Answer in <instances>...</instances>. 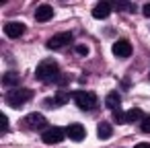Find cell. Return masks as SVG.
I'll return each mask as SVG.
<instances>
[{
	"instance_id": "18",
	"label": "cell",
	"mask_w": 150,
	"mask_h": 148,
	"mask_svg": "<svg viewBox=\"0 0 150 148\" xmlns=\"http://www.w3.org/2000/svg\"><path fill=\"white\" fill-rule=\"evenodd\" d=\"M113 121H115L117 125H121V123H125V113H121L119 109H115V111H113Z\"/></svg>"
},
{
	"instance_id": "7",
	"label": "cell",
	"mask_w": 150,
	"mask_h": 148,
	"mask_svg": "<svg viewBox=\"0 0 150 148\" xmlns=\"http://www.w3.org/2000/svg\"><path fill=\"white\" fill-rule=\"evenodd\" d=\"M70 41H72V33H58V35H54L45 45H47V50H60V47L68 45Z\"/></svg>"
},
{
	"instance_id": "19",
	"label": "cell",
	"mask_w": 150,
	"mask_h": 148,
	"mask_svg": "<svg viewBox=\"0 0 150 148\" xmlns=\"http://www.w3.org/2000/svg\"><path fill=\"white\" fill-rule=\"evenodd\" d=\"M140 127H142V132H144V134H150V115H144V117H142Z\"/></svg>"
},
{
	"instance_id": "21",
	"label": "cell",
	"mask_w": 150,
	"mask_h": 148,
	"mask_svg": "<svg viewBox=\"0 0 150 148\" xmlns=\"http://www.w3.org/2000/svg\"><path fill=\"white\" fill-rule=\"evenodd\" d=\"M76 54L86 58V56H88V47H86V45H76Z\"/></svg>"
},
{
	"instance_id": "13",
	"label": "cell",
	"mask_w": 150,
	"mask_h": 148,
	"mask_svg": "<svg viewBox=\"0 0 150 148\" xmlns=\"http://www.w3.org/2000/svg\"><path fill=\"white\" fill-rule=\"evenodd\" d=\"M105 105H107L111 111L119 109V107H121V95H119L117 91H111V93L105 97Z\"/></svg>"
},
{
	"instance_id": "9",
	"label": "cell",
	"mask_w": 150,
	"mask_h": 148,
	"mask_svg": "<svg viewBox=\"0 0 150 148\" xmlns=\"http://www.w3.org/2000/svg\"><path fill=\"white\" fill-rule=\"evenodd\" d=\"M25 121H27V125L33 127V130H47V119H45L41 113H29V115L25 117Z\"/></svg>"
},
{
	"instance_id": "11",
	"label": "cell",
	"mask_w": 150,
	"mask_h": 148,
	"mask_svg": "<svg viewBox=\"0 0 150 148\" xmlns=\"http://www.w3.org/2000/svg\"><path fill=\"white\" fill-rule=\"evenodd\" d=\"M52 17H54V8L50 4H39L35 8V21L37 23H47Z\"/></svg>"
},
{
	"instance_id": "20",
	"label": "cell",
	"mask_w": 150,
	"mask_h": 148,
	"mask_svg": "<svg viewBox=\"0 0 150 148\" xmlns=\"http://www.w3.org/2000/svg\"><path fill=\"white\" fill-rule=\"evenodd\" d=\"M0 130L2 132H8V117L4 113H0Z\"/></svg>"
},
{
	"instance_id": "25",
	"label": "cell",
	"mask_w": 150,
	"mask_h": 148,
	"mask_svg": "<svg viewBox=\"0 0 150 148\" xmlns=\"http://www.w3.org/2000/svg\"><path fill=\"white\" fill-rule=\"evenodd\" d=\"M148 80H150V74H148Z\"/></svg>"
},
{
	"instance_id": "15",
	"label": "cell",
	"mask_w": 150,
	"mask_h": 148,
	"mask_svg": "<svg viewBox=\"0 0 150 148\" xmlns=\"http://www.w3.org/2000/svg\"><path fill=\"white\" fill-rule=\"evenodd\" d=\"M19 78H21V74H19L17 70H8V72L2 74V84L15 86V84H19Z\"/></svg>"
},
{
	"instance_id": "2",
	"label": "cell",
	"mask_w": 150,
	"mask_h": 148,
	"mask_svg": "<svg viewBox=\"0 0 150 148\" xmlns=\"http://www.w3.org/2000/svg\"><path fill=\"white\" fill-rule=\"evenodd\" d=\"M31 99H33V91H31V89H25V86H13V89L4 95L6 105H8V107H13V109L23 107V105H25V103H29Z\"/></svg>"
},
{
	"instance_id": "24",
	"label": "cell",
	"mask_w": 150,
	"mask_h": 148,
	"mask_svg": "<svg viewBox=\"0 0 150 148\" xmlns=\"http://www.w3.org/2000/svg\"><path fill=\"white\" fill-rule=\"evenodd\" d=\"M121 89H123V91H127V89H129V80H127V78H123V82H121Z\"/></svg>"
},
{
	"instance_id": "22",
	"label": "cell",
	"mask_w": 150,
	"mask_h": 148,
	"mask_svg": "<svg viewBox=\"0 0 150 148\" xmlns=\"http://www.w3.org/2000/svg\"><path fill=\"white\" fill-rule=\"evenodd\" d=\"M142 13H144V15H146V17L150 19V2H148V4H144V8H142Z\"/></svg>"
},
{
	"instance_id": "14",
	"label": "cell",
	"mask_w": 150,
	"mask_h": 148,
	"mask_svg": "<svg viewBox=\"0 0 150 148\" xmlns=\"http://www.w3.org/2000/svg\"><path fill=\"white\" fill-rule=\"evenodd\" d=\"M111 134H113V127H111V123H107V121H101V123L97 125V136H99V140H109V138H111Z\"/></svg>"
},
{
	"instance_id": "4",
	"label": "cell",
	"mask_w": 150,
	"mask_h": 148,
	"mask_svg": "<svg viewBox=\"0 0 150 148\" xmlns=\"http://www.w3.org/2000/svg\"><path fill=\"white\" fill-rule=\"evenodd\" d=\"M64 138H66V127H60V125H52V127L43 130V134H41V140L45 144H58Z\"/></svg>"
},
{
	"instance_id": "6",
	"label": "cell",
	"mask_w": 150,
	"mask_h": 148,
	"mask_svg": "<svg viewBox=\"0 0 150 148\" xmlns=\"http://www.w3.org/2000/svg\"><path fill=\"white\" fill-rule=\"evenodd\" d=\"M66 136L72 140V142H82L86 138V127L82 123H70L66 127Z\"/></svg>"
},
{
	"instance_id": "23",
	"label": "cell",
	"mask_w": 150,
	"mask_h": 148,
	"mask_svg": "<svg viewBox=\"0 0 150 148\" xmlns=\"http://www.w3.org/2000/svg\"><path fill=\"white\" fill-rule=\"evenodd\" d=\"M134 148H150V142H140V144H136Z\"/></svg>"
},
{
	"instance_id": "1",
	"label": "cell",
	"mask_w": 150,
	"mask_h": 148,
	"mask_svg": "<svg viewBox=\"0 0 150 148\" xmlns=\"http://www.w3.org/2000/svg\"><path fill=\"white\" fill-rule=\"evenodd\" d=\"M60 76V64L54 58H45L39 62V66L35 68V78L43 80V82H56V78Z\"/></svg>"
},
{
	"instance_id": "16",
	"label": "cell",
	"mask_w": 150,
	"mask_h": 148,
	"mask_svg": "<svg viewBox=\"0 0 150 148\" xmlns=\"http://www.w3.org/2000/svg\"><path fill=\"white\" fill-rule=\"evenodd\" d=\"M142 117H144V113H142V109H138V107H134V109L125 111V123H136V121H142Z\"/></svg>"
},
{
	"instance_id": "17",
	"label": "cell",
	"mask_w": 150,
	"mask_h": 148,
	"mask_svg": "<svg viewBox=\"0 0 150 148\" xmlns=\"http://www.w3.org/2000/svg\"><path fill=\"white\" fill-rule=\"evenodd\" d=\"M111 6H115L117 11H136V4H132V2H115Z\"/></svg>"
},
{
	"instance_id": "5",
	"label": "cell",
	"mask_w": 150,
	"mask_h": 148,
	"mask_svg": "<svg viewBox=\"0 0 150 148\" xmlns=\"http://www.w3.org/2000/svg\"><path fill=\"white\" fill-rule=\"evenodd\" d=\"M68 99H70V93L60 91V93H58V95H54V97H45V99H43V105H45V107H50V109H56V107L66 105V103H68Z\"/></svg>"
},
{
	"instance_id": "10",
	"label": "cell",
	"mask_w": 150,
	"mask_h": 148,
	"mask_svg": "<svg viewBox=\"0 0 150 148\" xmlns=\"http://www.w3.org/2000/svg\"><path fill=\"white\" fill-rule=\"evenodd\" d=\"M113 54L117 58H129L132 56V43L127 39H119L113 43Z\"/></svg>"
},
{
	"instance_id": "8",
	"label": "cell",
	"mask_w": 150,
	"mask_h": 148,
	"mask_svg": "<svg viewBox=\"0 0 150 148\" xmlns=\"http://www.w3.org/2000/svg\"><path fill=\"white\" fill-rule=\"evenodd\" d=\"M25 31H27V27H25L23 23H19V21H11V23H6V25H4V35H8L11 39L21 37Z\"/></svg>"
},
{
	"instance_id": "12",
	"label": "cell",
	"mask_w": 150,
	"mask_h": 148,
	"mask_svg": "<svg viewBox=\"0 0 150 148\" xmlns=\"http://www.w3.org/2000/svg\"><path fill=\"white\" fill-rule=\"evenodd\" d=\"M111 8H113L111 2H99V4L93 8V19H99V21H101V19H107V17L111 15Z\"/></svg>"
},
{
	"instance_id": "3",
	"label": "cell",
	"mask_w": 150,
	"mask_h": 148,
	"mask_svg": "<svg viewBox=\"0 0 150 148\" xmlns=\"http://www.w3.org/2000/svg\"><path fill=\"white\" fill-rule=\"evenodd\" d=\"M70 99L76 103L78 109L82 111H91L97 107V95L93 91H72L70 93Z\"/></svg>"
}]
</instances>
